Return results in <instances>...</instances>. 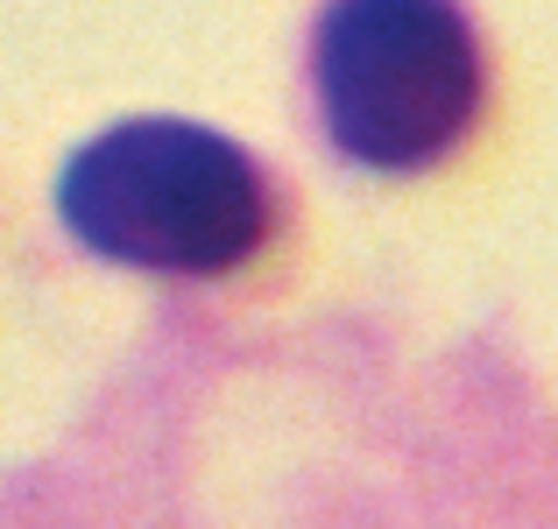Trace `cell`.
<instances>
[{"label": "cell", "mask_w": 558, "mask_h": 529, "mask_svg": "<svg viewBox=\"0 0 558 529\" xmlns=\"http://www.w3.org/2000/svg\"><path fill=\"white\" fill-rule=\"evenodd\" d=\"M57 212L99 261L213 283L269 255L283 198L241 142L198 121H121L57 176Z\"/></svg>", "instance_id": "obj_1"}, {"label": "cell", "mask_w": 558, "mask_h": 529, "mask_svg": "<svg viewBox=\"0 0 558 529\" xmlns=\"http://www.w3.org/2000/svg\"><path fill=\"white\" fill-rule=\"evenodd\" d=\"M326 142L375 176H424L488 121V50L460 0H326L312 28Z\"/></svg>", "instance_id": "obj_2"}]
</instances>
